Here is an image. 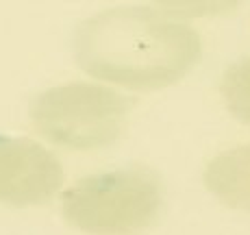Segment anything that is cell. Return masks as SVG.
Instances as JSON below:
<instances>
[{
	"label": "cell",
	"mask_w": 250,
	"mask_h": 235,
	"mask_svg": "<svg viewBox=\"0 0 250 235\" xmlns=\"http://www.w3.org/2000/svg\"><path fill=\"white\" fill-rule=\"evenodd\" d=\"M220 96L230 116L250 127V57L224 70L220 79Z\"/></svg>",
	"instance_id": "8992f818"
},
{
	"label": "cell",
	"mask_w": 250,
	"mask_h": 235,
	"mask_svg": "<svg viewBox=\"0 0 250 235\" xmlns=\"http://www.w3.org/2000/svg\"><path fill=\"white\" fill-rule=\"evenodd\" d=\"M135 100L103 83L72 81L40 92L28 105L31 124L44 140L74 150H96L128 131Z\"/></svg>",
	"instance_id": "3957f363"
},
{
	"label": "cell",
	"mask_w": 250,
	"mask_h": 235,
	"mask_svg": "<svg viewBox=\"0 0 250 235\" xmlns=\"http://www.w3.org/2000/svg\"><path fill=\"white\" fill-rule=\"evenodd\" d=\"M163 212V181L148 166L89 174L61 194V215L87 235H142Z\"/></svg>",
	"instance_id": "7a4b0ae2"
},
{
	"label": "cell",
	"mask_w": 250,
	"mask_h": 235,
	"mask_svg": "<svg viewBox=\"0 0 250 235\" xmlns=\"http://www.w3.org/2000/svg\"><path fill=\"white\" fill-rule=\"evenodd\" d=\"M205 188L218 203L250 214V144L229 148L207 164Z\"/></svg>",
	"instance_id": "5b68a950"
},
{
	"label": "cell",
	"mask_w": 250,
	"mask_h": 235,
	"mask_svg": "<svg viewBox=\"0 0 250 235\" xmlns=\"http://www.w3.org/2000/svg\"><path fill=\"white\" fill-rule=\"evenodd\" d=\"M63 188V166L42 142L0 133V203L35 207Z\"/></svg>",
	"instance_id": "277c9868"
},
{
	"label": "cell",
	"mask_w": 250,
	"mask_h": 235,
	"mask_svg": "<svg viewBox=\"0 0 250 235\" xmlns=\"http://www.w3.org/2000/svg\"><path fill=\"white\" fill-rule=\"evenodd\" d=\"M74 59L96 81L133 92H159L196 68L200 40L187 26L148 11L107 13L79 28Z\"/></svg>",
	"instance_id": "6da1fadb"
}]
</instances>
